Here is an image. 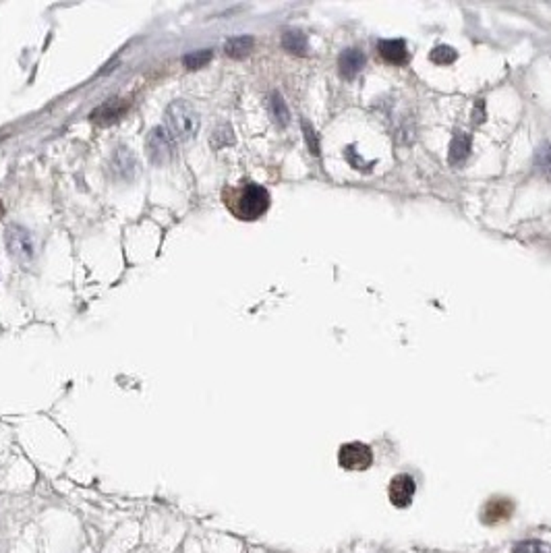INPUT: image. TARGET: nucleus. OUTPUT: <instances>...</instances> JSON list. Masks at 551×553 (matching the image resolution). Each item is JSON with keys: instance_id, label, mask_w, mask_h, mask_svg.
Returning <instances> with one entry per match:
<instances>
[{"instance_id": "nucleus-8", "label": "nucleus", "mask_w": 551, "mask_h": 553, "mask_svg": "<svg viewBox=\"0 0 551 553\" xmlns=\"http://www.w3.org/2000/svg\"><path fill=\"white\" fill-rule=\"evenodd\" d=\"M514 514V502L508 500V498H494L489 500L483 512H481V520L485 524H500V522H505L510 516Z\"/></svg>"}, {"instance_id": "nucleus-11", "label": "nucleus", "mask_w": 551, "mask_h": 553, "mask_svg": "<svg viewBox=\"0 0 551 553\" xmlns=\"http://www.w3.org/2000/svg\"><path fill=\"white\" fill-rule=\"evenodd\" d=\"M468 151H470V137L466 133L458 131L454 137H452V143H450V164L452 166H460L464 164V160L468 158Z\"/></svg>"}, {"instance_id": "nucleus-12", "label": "nucleus", "mask_w": 551, "mask_h": 553, "mask_svg": "<svg viewBox=\"0 0 551 553\" xmlns=\"http://www.w3.org/2000/svg\"><path fill=\"white\" fill-rule=\"evenodd\" d=\"M282 46L286 48L288 52L292 54H307V36L303 32H297V29H290V32H284L282 36Z\"/></svg>"}, {"instance_id": "nucleus-1", "label": "nucleus", "mask_w": 551, "mask_h": 553, "mask_svg": "<svg viewBox=\"0 0 551 553\" xmlns=\"http://www.w3.org/2000/svg\"><path fill=\"white\" fill-rule=\"evenodd\" d=\"M224 205L229 212L238 220H257L261 218L270 207V193L266 186L251 181H243L232 186H224L222 191Z\"/></svg>"}, {"instance_id": "nucleus-10", "label": "nucleus", "mask_w": 551, "mask_h": 553, "mask_svg": "<svg viewBox=\"0 0 551 553\" xmlns=\"http://www.w3.org/2000/svg\"><path fill=\"white\" fill-rule=\"evenodd\" d=\"M379 54L390 64H404L409 60L407 44L402 40H388L379 44Z\"/></svg>"}, {"instance_id": "nucleus-15", "label": "nucleus", "mask_w": 551, "mask_h": 553, "mask_svg": "<svg viewBox=\"0 0 551 553\" xmlns=\"http://www.w3.org/2000/svg\"><path fill=\"white\" fill-rule=\"evenodd\" d=\"M270 112H272L274 121L280 125V127H284V125L288 123V108H286L282 95L278 92H274L270 95Z\"/></svg>"}, {"instance_id": "nucleus-14", "label": "nucleus", "mask_w": 551, "mask_h": 553, "mask_svg": "<svg viewBox=\"0 0 551 553\" xmlns=\"http://www.w3.org/2000/svg\"><path fill=\"white\" fill-rule=\"evenodd\" d=\"M123 112H125V106H121L118 102L110 100V102L104 104L100 110H95L92 116L93 118H97V121H102V123H112V121H116Z\"/></svg>"}, {"instance_id": "nucleus-3", "label": "nucleus", "mask_w": 551, "mask_h": 553, "mask_svg": "<svg viewBox=\"0 0 551 553\" xmlns=\"http://www.w3.org/2000/svg\"><path fill=\"white\" fill-rule=\"evenodd\" d=\"M4 245L8 255L21 266H29L36 257V240L32 232L25 231L23 226H8L4 231Z\"/></svg>"}, {"instance_id": "nucleus-13", "label": "nucleus", "mask_w": 551, "mask_h": 553, "mask_svg": "<svg viewBox=\"0 0 551 553\" xmlns=\"http://www.w3.org/2000/svg\"><path fill=\"white\" fill-rule=\"evenodd\" d=\"M253 48V38L251 36H236L226 42V54L230 58H245Z\"/></svg>"}, {"instance_id": "nucleus-16", "label": "nucleus", "mask_w": 551, "mask_h": 553, "mask_svg": "<svg viewBox=\"0 0 551 553\" xmlns=\"http://www.w3.org/2000/svg\"><path fill=\"white\" fill-rule=\"evenodd\" d=\"M212 56H214V52L212 50H197V52H191V54H186L183 58L184 67L186 69H191V71H195V69H201V67H205L210 60H212Z\"/></svg>"}, {"instance_id": "nucleus-21", "label": "nucleus", "mask_w": 551, "mask_h": 553, "mask_svg": "<svg viewBox=\"0 0 551 553\" xmlns=\"http://www.w3.org/2000/svg\"><path fill=\"white\" fill-rule=\"evenodd\" d=\"M4 216V205H2V201H0V218Z\"/></svg>"}, {"instance_id": "nucleus-2", "label": "nucleus", "mask_w": 551, "mask_h": 553, "mask_svg": "<svg viewBox=\"0 0 551 553\" xmlns=\"http://www.w3.org/2000/svg\"><path fill=\"white\" fill-rule=\"evenodd\" d=\"M166 131L170 133V137L175 141H189L197 135L201 121H199V112L186 102V100H175L168 104L166 114Z\"/></svg>"}, {"instance_id": "nucleus-20", "label": "nucleus", "mask_w": 551, "mask_h": 553, "mask_svg": "<svg viewBox=\"0 0 551 553\" xmlns=\"http://www.w3.org/2000/svg\"><path fill=\"white\" fill-rule=\"evenodd\" d=\"M303 129H305V137H307V141H309V147H311V151L318 156V153H320V143H318V139H315V131H313V127H311L307 121H303Z\"/></svg>"}, {"instance_id": "nucleus-4", "label": "nucleus", "mask_w": 551, "mask_h": 553, "mask_svg": "<svg viewBox=\"0 0 551 553\" xmlns=\"http://www.w3.org/2000/svg\"><path fill=\"white\" fill-rule=\"evenodd\" d=\"M175 139L170 137V133L164 129V127H154L147 139H145V151H147V158L158 164V166H164L168 164L172 158H175Z\"/></svg>"}, {"instance_id": "nucleus-7", "label": "nucleus", "mask_w": 551, "mask_h": 553, "mask_svg": "<svg viewBox=\"0 0 551 553\" xmlns=\"http://www.w3.org/2000/svg\"><path fill=\"white\" fill-rule=\"evenodd\" d=\"M112 172L123 181H133L139 175V162L129 147H118L112 156Z\"/></svg>"}, {"instance_id": "nucleus-6", "label": "nucleus", "mask_w": 551, "mask_h": 553, "mask_svg": "<svg viewBox=\"0 0 551 553\" xmlns=\"http://www.w3.org/2000/svg\"><path fill=\"white\" fill-rule=\"evenodd\" d=\"M414 491H416V483H414V479L411 475H396V477L390 481V487H388L390 502L396 507L411 506Z\"/></svg>"}, {"instance_id": "nucleus-18", "label": "nucleus", "mask_w": 551, "mask_h": 553, "mask_svg": "<svg viewBox=\"0 0 551 553\" xmlns=\"http://www.w3.org/2000/svg\"><path fill=\"white\" fill-rule=\"evenodd\" d=\"M429 58L435 62V64H452L456 60V50L452 46H437L431 50Z\"/></svg>"}, {"instance_id": "nucleus-17", "label": "nucleus", "mask_w": 551, "mask_h": 553, "mask_svg": "<svg viewBox=\"0 0 551 553\" xmlns=\"http://www.w3.org/2000/svg\"><path fill=\"white\" fill-rule=\"evenodd\" d=\"M535 164H537V170L551 181V145L550 143H543L539 149H537V156H535Z\"/></svg>"}, {"instance_id": "nucleus-5", "label": "nucleus", "mask_w": 551, "mask_h": 553, "mask_svg": "<svg viewBox=\"0 0 551 553\" xmlns=\"http://www.w3.org/2000/svg\"><path fill=\"white\" fill-rule=\"evenodd\" d=\"M373 462V452L367 444H344L338 452V464L346 470H367Z\"/></svg>"}, {"instance_id": "nucleus-9", "label": "nucleus", "mask_w": 551, "mask_h": 553, "mask_svg": "<svg viewBox=\"0 0 551 553\" xmlns=\"http://www.w3.org/2000/svg\"><path fill=\"white\" fill-rule=\"evenodd\" d=\"M365 67V54L359 48H348L338 58V71L344 79H355Z\"/></svg>"}, {"instance_id": "nucleus-19", "label": "nucleus", "mask_w": 551, "mask_h": 553, "mask_svg": "<svg viewBox=\"0 0 551 553\" xmlns=\"http://www.w3.org/2000/svg\"><path fill=\"white\" fill-rule=\"evenodd\" d=\"M512 553H551V549L541 541H522L514 547Z\"/></svg>"}]
</instances>
